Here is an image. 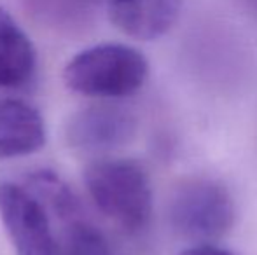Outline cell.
Instances as JSON below:
<instances>
[{
  "instance_id": "cell-7",
  "label": "cell",
  "mask_w": 257,
  "mask_h": 255,
  "mask_svg": "<svg viewBox=\"0 0 257 255\" xmlns=\"http://www.w3.org/2000/svg\"><path fill=\"white\" fill-rule=\"evenodd\" d=\"M48 133L41 110L18 98H0V159L32 156L44 149Z\"/></svg>"
},
{
  "instance_id": "cell-5",
  "label": "cell",
  "mask_w": 257,
  "mask_h": 255,
  "mask_svg": "<svg viewBox=\"0 0 257 255\" xmlns=\"http://www.w3.org/2000/svg\"><path fill=\"white\" fill-rule=\"evenodd\" d=\"M137 133V119L128 109L114 103H95L77 110L68 119L67 140L86 152L112 150L130 143Z\"/></svg>"
},
{
  "instance_id": "cell-3",
  "label": "cell",
  "mask_w": 257,
  "mask_h": 255,
  "mask_svg": "<svg viewBox=\"0 0 257 255\" xmlns=\"http://www.w3.org/2000/svg\"><path fill=\"white\" fill-rule=\"evenodd\" d=\"M168 218L173 231L187 241L215 243L233 229L236 208L222 182L193 177L173 189Z\"/></svg>"
},
{
  "instance_id": "cell-9",
  "label": "cell",
  "mask_w": 257,
  "mask_h": 255,
  "mask_svg": "<svg viewBox=\"0 0 257 255\" xmlns=\"http://www.w3.org/2000/svg\"><path fill=\"white\" fill-rule=\"evenodd\" d=\"M56 255H112L107 238L81 215L63 220L56 234Z\"/></svg>"
},
{
  "instance_id": "cell-8",
  "label": "cell",
  "mask_w": 257,
  "mask_h": 255,
  "mask_svg": "<svg viewBox=\"0 0 257 255\" xmlns=\"http://www.w3.org/2000/svg\"><path fill=\"white\" fill-rule=\"evenodd\" d=\"M37 72V51L18 21L0 7V89H20Z\"/></svg>"
},
{
  "instance_id": "cell-2",
  "label": "cell",
  "mask_w": 257,
  "mask_h": 255,
  "mask_svg": "<svg viewBox=\"0 0 257 255\" xmlns=\"http://www.w3.org/2000/svg\"><path fill=\"white\" fill-rule=\"evenodd\" d=\"M149 62L139 49L121 42H103L77 53L63 68L72 93L88 98H126L142 89Z\"/></svg>"
},
{
  "instance_id": "cell-6",
  "label": "cell",
  "mask_w": 257,
  "mask_h": 255,
  "mask_svg": "<svg viewBox=\"0 0 257 255\" xmlns=\"http://www.w3.org/2000/svg\"><path fill=\"white\" fill-rule=\"evenodd\" d=\"M182 0H112L105 6L110 23L135 41H156L179 20Z\"/></svg>"
},
{
  "instance_id": "cell-11",
  "label": "cell",
  "mask_w": 257,
  "mask_h": 255,
  "mask_svg": "<svg viewBox=\"0 0 257 255\" xmlns=\"http://www.w3.org/2000/svg\"><path fill=\"white\" fill-rule=\"evenodd\" d=\"M247 2H248V4H252L254 7H257V0H247Z\"/></svg>"
},
{
  "instance_id": "cell-1",
  "label": "cell",
  "mask_w": 257,
  "mask_h": 255,
  "mask_svg": "<svg viewBox=\"0 0 257 255\" xmlns=\"http://www.w3.org/2000/svg\"><path fill=\"white\" fill-rule=\"evenodd\" d=\"M84 185L100 211L124 231H142L153 215V185L140 163L103 157L84 168Z\"/></svg>"
},
{
  "instance_id": "cell-10",
  "label": "cell",
  "mask_w": 257,
  "mask_h": 255,
  "mask_svg": "<svg viewBox=\"0 0 257 255\" xmlns=\"http://www.w3.org/2000/svg\"><path fill=\"white\" fill-rule=\"evenodd\" d=\"M179 255H233L226 248L213 245V243H194V245L184 248Z\"/></svg>"
},
{
  "instance_id": "cell-4",
  "label": "cell",
  "mask_w": 257,
  "mask_h": 255,
  "mask_svg": "<svg viewBox=\"0 0 257 255\" xmlns=\"http://www.w3.org/2000/svg\"><path fill=\"white\" fill-rule=\"evenodd\" d=\"M0 220L16 255H56L53 218L27 185L0 182Z\"/></svg>"
}]
</instances>
